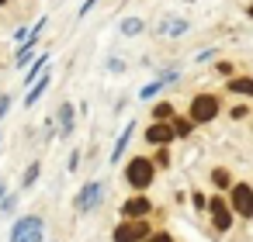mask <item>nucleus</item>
<instances>
[{"mask_svg": "<svg viewBox=\"0 0 253 242\" xmlns=\"http://www.w3.org/2000/svg\"><path fill=\"white\" fill-rule=\"evenodd\" d=\"M7 107H11V97L4 94V97H0V118H4V114H7Z\"/></svg>", "mask_w": 253, "mask_h": 242, "instance_id": "412c9836", "label": "nucleus"}, {"mask_svg": "<svg viewBox=\"0 0 253 242\" xmlns=\"http://www.w3.org/2000/svg\"><path fill=\"white\" fill-rule=\"evenodd\" d=\"M70 125H73V107H63V135L70 132Z\"/></svg>", "mask_w": 253, "mask_h": 242, "instance_id": "a211bd4d", "label": "nucleus"}, {"mask_svg": "<svg viewBox=\"0 0 253 242\" xmlns=\"http://www.w3.org/2000/svg\"><path fill=\"white\" fill-rule=\"evenodd\" d=\"M45 87H49V80H39V83H35V90L28 94V107H32V104H35V101H39V97L45 94Z\"/></svg>", "mask_w": 253, "mask_h": 242, "instance_id": "2eb2a0df", "label": "nucleus"}, {"mask_svg": "<svg viewBox=\"0 0 253 242\" xmlns=\"http://www.w3.org/2000/svg\"><path fill=\"white\" fill-rule=\"evenodd\" d=\"M97 201H101V183H87L77 197V211H90V207H97Z\"/></svg>", "mask_w": 253, "mask_h": 242, "instance_id": "423d86ee", "label": "nucleus"}, {"mask_svg": "<svg viewBox=\"0 0 253 242\" xmlns=\"http://www.w3.org/2000/svg\"><path fill=\"white\" fill-rule=\"evenodd\" d=\"M215 111H218V101H215L211 94H201V97L191 101V118H194V121H211Z\"/></svg>", "mask_w": 253, "mask_h": 242, "instance_id": "7ed1b4c3", "label": "nucleus"}, {"mask_svg": "<svg viewBox=\"0 0 253 242\" xmlns=\"http://www.w3.org/2000/svg\"><path fill=\"white\" fill-rule=\"evenodd\" d=\"M163 83H167V80H156V83H149V87H142V97H153V94H156V90H160Z\"/></svg>", "mask_w": 253, "mask_h": 242, "instance_id": "aec40b11", "label": "nucleus"}, {"mask_svg": "<svg viewBox=\"0 0 253 242\" xmlns=\"http://www.w3.org/2000/svg\"><path fill=\"white\" fill-rule=\"evenodd\" d=\"M211 221H215V228H229V221H232V211L225 207V201H222V197H215V201H211Z\"/></svg>", "mask_w": 253, "mask_h": 242, "instance_id": "0eeeda50", "label": "nucleus"}, {"mask_svg": "<svg viewBox=\"0 0 253 242\" xmlns=\"http://www.w3.org/2000/svg\"><path fill=\"white\" fill-rule=\"evenodd\" d=\"M35 176H39V166H32V170H28V173H25V187H28V183H32V180H35Z\"/></svg>", "mask_w": 253, "mask_h": 242, "instance_id": "4be33fe9", "label": "nucleus"}, {"mask_svg": "<svg viewBox=\"0 0 253 242\" xmlns=\"http://www.w3.org/2000/svg\"><path fill=\"white\" fill-rule=\"evenodd\" d=\"M229 90H236V94H253V80H232Z\"/></svg>", "mask_w": 253, "mask_h": 242, "instance_id": "4468645a", "label": "nucleus"}, {"mask_svg": "<svg viewBox=\"0 0 253 242\" xmlns=\"http://www.w3.org/2000/svg\"><path fill=\"white\" fill-rule=\"evenodd\" d=\"M4 4H7V0H0V7H4Z\"/></svg>", "mask_w": 253, "mask_h": 242, "instance_id": "b1692460", "label": "nucleus"}, {"mask_svg": "<svg viewBox=\"0 0 253 242\" xmlns=\"http://www.w3.org/2000/svg\"><path fill=\"white\" fill-rule=\"evenodd\" d=\"M187 132H191V121L177 118V121H173V135H187Z\"/></svg>", "mask_w": 253, "mask_h": 242, "instance_id": "f3484780", "label": "nucleus"}, {"mask_svg": "<svg viewBox=\"0 0 253 242\" xmlns=\"http://www.w3.org/2000/svg\"><path fill=\"white\" fill-rule=\"evenodd\" d=\"M45 63H49V56H39V63H35V66H32V73H28V83H32V80L42 73V66H45Z\"/></svg>", "mask_w": 253, "mask_h": 242, "instance_id": "dca6fc26", "label": "nucleus"}, {"mask_svg": "<svg viewBox=\"0 0 253 242\" xmlns=\"http://www.w3.org/2000/svg\"><path fill=\"white\" fill-rule=\"evenodd\" d=\"M149 242H173V239H170V235H153Z\"/></svg>", "mask_w": 253, "mask_h": 242, "instance_id": "5701e85b", "label": "nucleus"}, {"mask_svg": "<svg viewBox=\"0 0 253 242\" xmlns=\"http://www.w3.org/2000/svg\"><path fill=\"white\" fill-rule=\"evenodd\" d=\"M132 132H135L132 125H128L125 132H122V138L115 142V152H111V159H122V152H125V145H128V138H132Z\"/></svg>", "mask_w": 253, "mask_h": 242, "instance_id": "9b49d317", "label": "nucleus"}, {"mask_svg": "<svg viewBox=\"0 0 253 242\" xmlns=\"http://www.w3.org/2000/svg\"><path fill=\"white\" fill-rule=\"evenodd\" d=\"M146 138H149V142H156V145H163V142H170V138H173V125H167V121H156V125L146 132Z\"/></svg>", "mask_w": 253, "mask_h": 242, "instance_id": "6e6552de", "label": "nucleus"}, {"mask_svg": "<svg viewBox=\"0 0 253 242\" xmlns=\"http://www.w3.org/2000/svg\"><path fill=\"white\" fill-rule=\"evenodd\" d=\"M14 242H42V221L39 218H25L14 228Z\"/></svg>", "mask_w": 253, "mask_h": 242, "instance_id": "20e7f679", "label": "nucleus"}, {"mask_svg": "<svg viewBox=\"0 0 253 242\" xmlns=\"http://www.w3.org/2000/svg\"><path fill=\"white\" fill-rule=\"evenodd\" d=\"M139 32H142V21H139V18H128V21L122 25V35H139Z\"/></svg>", "mask_w": 253, "mask_h": 242, "instance_id": "ddd939ff", "label": "nucleus"}, {"mask_svg": "<svg viewBox=\"0 0 253 242\" xmlns=\"http://www.w3.org/2000/svg\"><path fill=\"white\" fill-rule=\"evenodd\" d=\"M146 211H149V201H146V197L125 201V214H128V218H146Z\"/></svg>", "mask_w": 253, "mask_h": 242, "instance_id": "1a4fd4ad", "label": "nucleus"}, {"mask_svg": "<svg viewBox=\"0 0 253 242\" xmlns=\"http://www.w3.org/2000/svg\"><path fill=\"white\" fill-rule=\"evenodd\" d=\"M211 180H215L218 187H229V173H225V170H215V173H211Z\"/></svg>", "mask_w": 253, "mask_h": 242, "instance_id": "6ab92c4d", "label": "nucleus"}, {"mask_svg": "<svg viewBox=\"0 0 253 242\" xmlns=\"http://www.w3.org/2000/svg\"><path fill=\"white\" fill-rule=\"evenodd\" d=\"M153 114H156V121H170L173 118V104H156Z\"/></svg>", "mask_w": 253, "mask_h": 242, "instance_id": "f8f14e48", "label": "nucleus"}, {"mask_svg": "<svg viewBox=\"0 0 253 242\" xmlns=\"http://www.w3.org/2000/svg\"><path fill=\"white\" fill-rule=\"evenodd\" d=\"M250 14H253V7H250Z\"/></svg>", "mask_w": 253, "mask_h": 242, "instance_id": "393cba45", "label": "nucleus"}, {"mask_svg": "<svg viewBox=\"0 0 253 242\" xmlns=\"http://www.w3.org/2000/svg\"><path fill=\"white\" fill-rule=\"evenodd\" d=\"M163 32H167V35H184V32H187V21H180V18H167V21H163Z\"/></svg>", "mask_w": 253, "mask_h": 242, "instance_id": "9d476101", "label": "nucleus"}, {"mask_svg": "<svg viewBox=\"0 0 253 242\" xmlns=\"http://www.w3.org/2000/svg\"><path fill=\"white\" fill-rule=\"evenodd\" d=\"M232 207H236L239 214H246V218H253V190H250L246 183H239V187H232Z\"/></svg>", "mask_w": 253, "mask_h": 242, "instance_id": "39448f33", "label": "nucleus"}, {"mask_svg": "<svg viewBox=\"0 0 253 242\" xmlns=\"http://www.w3.org/2000/svg\"><path fill=\"white\" fill-rule=\"evenodd\" d=\"M128 183H132V187H139V190H142V187H149V183H153V163H149V159H142V156H139V159H132V163H128Z\"/></svg>", "mask_w": 253, "mask_h": 242, "instance_id": "f03ea898", "label": "nucleus"}, {"mask_svg": "<svg viewBox=\"0 0 253 242\" xmlns=\"http://www.w3.org/2000/svg\"><path fill=\"white\" fill-rule=\"evenodd\" d=\"M146 235H149V225L142 218H132V221H125V225L115 228V242H142Z\"/></svg>", "mask_w": 253, "mask_h": 242, "instance_id": "f257e3e1", "label": "nucleus"}]
</instances>
